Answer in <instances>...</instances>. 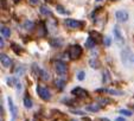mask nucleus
<instances>
[{
  "mask_svg": "<svg viewBox=\"0 0 134 121\" xmlns=\"http://www.w3.org/2000/svg\"><path fill=\"white\" fill-rule=\"evenodd\" d=\"M82 53H83L82 46L77 45V44H75V45L70 46V48H69V51H68L69 57H70V59H72V60L79 59V58L82 56Z\"/></svg>",
  "mask_w": 134,
  "mask_h": 121,
  "instance_id": "1",
  "label": "nucleus"
},
{
  "mask_svg": "<svg viewBox=\"0 0 134 121\" xmlns=\"http://www.w3.org/2000/svg\"><path fill=\"white\" fill-rule=\"evenodd\" d=\"M121 58H122V63L127 67L131 65L132 62H134V56H133V53L131 52L129 49H125V50H122Z\"/></svg>",
  "mask_w": 134,
  "mask_h": 121,
  "instance_id": "2",
  "label": "nucleus"
},
{
  "mask_svg": "<svg viewBox=\"0 0 134 121\" xmlns=\"http://www.w3.org/2000/svg\"><path fill=\"white\" fill-rule=\"evenodd\" d=\"M36 91H37V94L39 95V97L43 98V100L49 101V100L51 98V91L49 90L46 87L37 86V88H36Z\"/></svg>",
  "mask_w": 134,
  "mask_h": 121,
  "instance_id": "3",
  "label": "nucleus"
},
{
  "mask_svg": "<svg viewBox=\"0 0 134 121\" xmlns=\"http://www.w3.org/2000/svg\"><path fill=\"white\" fill-rule=\"evenodd\" d=\"M71 94L74 96H76L77 98H88L89 97V93L87 90H84L81 87H75V88L71 90Z\"/></svg>",
  "mask_w": 134,
  "mask_h": 121,
  "instance_id": "4",
  "label": "nucleus"
},
{
  "mask_svg": "<svg viewBox=\"0 0 134 121\" xmlns=\"http://www.w3.org/2000/svg\"><path fill=\"white\" fill-rule=\"evenodd\" d=\"M55 69H56V73L58 74V75H64L68 71V65H66V63L63 62V60H56Z\"/></svg>",
  "mask_w": 134,
  "mask_h": 121,
  "instance_id": "5",
  "label": "nucleus"
},
{
  "mask_svg": "<svg viewBox=\"0 0 134 121\" xmlns=\"http://www.w3.org/2000/svg\"><path fill=\"white\" fill-rule=\"evenodd\" d=\"M33 73H35L36 76H38L39 78H42V80L46 81L50 78V75H49V73H46L45 70H43V69H41L38 65H36V64H33Z\"/></svg>",
  "mask_w": 134,
  "mask_h": 121,
  "instance_id": "6",
  "label": "nucleus"
},
{
  "mask_svg": "<svg viewBox=\"0 0 134 121\" xmlns=\"http://www.w3.org/2000/svg\"><path fill=\"white\" fill-rule=\"evenodd\" d=\"M65 25L70 29H82L84 25L83 21H80V20H75V19H66L65 21Z\"/></svg>",
  "mask_w": 134,
  "mask_h": 121,
  "instance_id": "7",
  "label": "nucleus"
},
{
  "mask_svg": "<svg viewBox=\"0 0 134 121\" xmlns=\"http://www.w3.org/2000/svg\"><path fill=\"white\" fill-rule=\"evenodd\" d=\"M7 102H8V107H10V112H11V115H12V121L15 120V118H17V114H18V109L17 107L14 106V103H13V101L11 97L7 98Z\"/></svg>",
  "mask_w": 134,
  "mask_h": 121,
  "instance_id": "8",
  "label": "nucleus"
},
{
  "mask_svg": "<svg viewBox=\"0 0 134 121\" xmlns=\"http://www.w3.org/2000/svg\"><path fill=\"white\" fill-rule=\"evenodd\" d=\"M115 17H116V19L119 20L120 23H125V21L128 20V13L126 11H116Z\"/></svg>",
  "mask_w": 134,
  "mask_h": 121,
  "instance_id": "9",
  "label": "nucleus"
},
{
  "mask_svg": "<svg viewBox=\"0 0 134 121\" xmlns=\"http://www.w3.org/2000/svg\"><path fill=\"white\" fill-rule=\"evenodd\" d=\"M0 58H1V64H3L4 67H6V68H8V67L12 65V59H11L8 56H6L5 53H1V56H0Z\"/></svg>",
  "mask_w": 134,
  "mask_h": 121,
  "instance_id": "10",
  "label": "nucleus"
},
{
  "mask_svg": "<svg viewBox=\"0 0 134 121\" xmlns=\"http://www.w3.org/2000/svg\"><path fill=\"white\" fill-rule=\"evenodd\" d=\"M89 35H90V37L95 40V43H101L102 42V36L100 35L99 32H96V31H90Z\"/></svg>",
  "mask_w": 134,
  "mask_h": 121,
  "instance_id": "11",
  "label": "nucleus"
},
{
  "mask_svg": "<svg viewBox=\"0 0 134 121\" xmlns=\"http://www.w3.org/2000/svg\"><path fill=\"white\" fill-rule=\"evenodd\" d=\"M55 84L58 89H63L64 87H65V80H63V78H57V80L55 81Z\"/></svg>",
  "mask_w": 134,
  "mask_h": 121,
  "instance_id": "12",
  "label": "nucleus"
},
{
  "mask_svg": "<svg viewBox=\"0 0 134 121\" xmlns=\"http://www.w3.org/2000/svg\"><path fill=\"white\" fill-rule=\"evenodd\" d=\"M24 104H25V107L26 108H32V106H33V103H32V100L30 98V96L29 95H26L25 97H24Z\"/></svg>",
  "mask_w": 134,
  "mask_h": 121,
  "instance_id": "13",
  "label": "nucleus"
},
{
  "mask_svg": "<svg viewBox=\"0 0 134 121\" xmlns=\"http://www.w3.org/2000/svg\"><path fill=\"white\" fill-rule=\"evenodd\" d=\"M114 36H115L118 42H124V37H122V35L120 33V31L118 28H114Z\"/></svg>",
  "mask_w": 134,
  "mask_h": 121,
  "instance_id": "14",
  "label": "nucleus"
},
{
  "mask_svg": "<svg viewBox=\"0 0 134 121\" xmlns=\"http://www.w3.org/2000/svg\"><path fill=\"white\" fill-rule=\"evenodd\" d=\"M1 36L8 38L11 36V30L8 28H6V26H1Z\"/></svg>",
  "mask_w": 134,
  "mask_h": 121,
  "instance_id": "15",
  "label": "nucleus"
},
{
  "mask_svg": "<svg viewBox=\"0 0 134 121\" xmlns=\"http://www.w3.org/2000/svg\"><path fill=\"white\" fill-rule=\"evenodd\" d=\"M41 13H42V14H44V15H51V14H52V13H51V10L48 7V6H45V5L41 6Z\"/></svg>",
  "mask_w": 134,
  "mask_h": 121,
  "instance_id": "16",
  "label": "nucleus"
},
{
  "mask_svg": "<svg viewBox=\"0 0 134 121\" xmlns=\"http://www.w3.org/2000/svg\"><path fill=\"white\" fill-rule=\"evenodd\" d=\"M95 40L93 39V38L89 36V38L87 39V42H86V48H94V45H95Z\"/></svg>",
  "mask_w": 134,
  "mask_h": 121,
  "instance_id": "17",
  "label": "nucleus"
},
{
  "mask_svg": "<svg viewBox=\"0 0 134 121\" xmlns=\"http://www.w3.org/2000/svg\"><path fill=\"white\" fill-rule=\"evenodd\" d=\"M109 102H110L109 98H100L99 100V106L100 107H104V106H107Z\"/></svg>",
  "mask_w": 134,
  "mask_h": 121,
  "instance_id": "18",
  "label": "nucleus"
},
{
  "mask_svg": "<svg viewBox=\"0 0 134 121\" xmlns=\"http://www.w3.org/2000/svg\"><path fill=\"white\" fill-rule=\"evenodd\" d=\"M11 48L13 49V51H14L15 53H21V48L19 45H17L15 43H12L11 44Z\"/></svg>",
  "mask_w": 134,
  "mask_h": 121,
  "instance_id": "19",
  "label": "nucleus"
},
{
  "mask_svg": "<svg viewBox=\"0 0 134 121\" xmlns=\"http://www.w3.org/2000/svg\"><path fill=\"white\" fill-rule=\"evenodd\" d=\"M100 108H101L100 106H88L86 109H87L88 112H94V113H96V112L100 111Z\"/></svg>",
  "mask_w": 134,
  "mask_h": 121,
  "instance_id": "20",
  "label": "nucleus"
},
{
  "mask_svg": "<svg viewBox=\"0 0 134 121\" xmlns=\"http://www.w3.org/2000/svg\"><path fill=\"white\" fill-rule=\"evenodd\" d=\"M89 64H90V67H93V68H95V69H97L99 68V65H100L96 58H91L90 62H89Z\"/></svg>",
  "mask_w": 134,
  "mask_h": 121,
  "instance_id": "21",
  "label": "nucleus"
},
{
  "mask_svg": "<svg viewBox=\"0 0 134 121\" xmlns=\"http://www.w3.org/2000/svg\"><path fill=\"white\" fill-rule=\"evenodd\" d=\"M7 83L10 84V86H13V84H19V81H18V78L10 77V78L7 80Z\"/></svg>",
  "mask_w": 134,
  "mask_h": 121,
  "instance_id": "22",
  "label": "nucleus"
},
{
  "mask_svg": "<svg viewBox=\"0 0 134 121\" xmlns=\"http://www.w3.org/2000/svg\"><path fill=\"white\" fill-rule=\"evenodd\" d=\"M120 114H122V115H125V116H129V115H132V112H129V111H127V109H120Z\"/></svg>",
  "mask_w": 134,
  "mask_h": 121,
  "instance_id": "23",
  "label": "nucleus"
},
{
  "mask_svg": "<svg viewBox=\"0 0 134 121\" xmlns=\"http://www.w3.org/2000/svg\"><path fill=\"white\" fill-rule=\"evenodd\" d=\"M110 81V75H109L108 71H104V77H103V82L104 83H107V82H109Z\"/></svg>",
  "mask_w": 134,
  "mask_h": 121,
  "instance_id": "24",
  "label": "nucleus"
},
{
  "mask_svg": "<svg viewBox=\"0 0 134 121\" xmlns=\"http://www.w3.org/2000/svg\"><path fill=\"white\" fill-rule=\"evenodd\" d=\"M56 8H57V11H58L59 13H62V14H65V13H69L68 11H66V10H64V8L62 7L61 5H57V7H56Z\"/></svg>",
  "mask_w": 134,
  "mask_h": 121,
  "instance_id": "25",
  "label": "nucleus"
},
{
  "mask_svg": "<svg viewBox=\"0 0 134 121\" xmlns=\"http://www.w3.org/2000/svg\"><path fill=\"white\" fill-rule=\"evenodd\" d=\"M84 77H86V73H84V71H80V73L77 74V78H79L80 81H83Z\"/></svg>",
  "mask_w": 134,
  "mask_h": 121,
  "instance_id": "26",
  "label": "nucleus"
},
{
  "mask_svg": "<svg viewBox=\"0 0 134 121\" xmlns=\"http://www.w3.org/2000/svg\"><path fill=\"white\" fill-rule=\"evenodd\" d=\"M24 26H25V29H27V30H31V29L33 28V23H32V21H30V20H27Z\"/></svg>",
  "mask_w": 134,
  "mask_h": 121,
  "instance_id": "27",
  "label": "nucleus"
},
{
  "mask_svg": "<svg viewBox=\"0 0 134 121\" xmlns=\"http://www.w3.org/2000/svg\"><path fill=\"white\" fill-rule=\"evenodd\" d=\"M108 93L113 94V95H120V94H122L121 91H116V90H108Z\"/></svg>",
  "mask_w": 134,
  "mask_h": 121,
  "instance_id": "28",
  "label": "nucleus"
},
{
  "mask_svg": "<svg viewBox=\"0 0 134 121\" xmlns=\"http://www.w3.org/2000/svg\"><path fill=\"white\" fill-rule=\"evenodd\" d=\"M29 1H30L32 5H37V4L39 3V0H29Z\"/></svg>",
  "mask_w": 134,
  "mask_h": 121,
  "instance_id": "29",
  "label": "nucleus"
},
{
  "mask_svg": "<svg viewBox=\"0 0 134 121\" xmlns=\"http://www.w3.org/2000/svg\"><path fill=\"white\" fill-rule=\"evenodd\" d=\"M110 44V38H106V45H109Z\"/></svg>",
  "mask_w": 134,
  "mask_h": 121,
  "instance_id": "30",
  "label": "nucleus"
},
{
  "mask_svg": "<svg viewBox=\"0 0 134 121\" xmlns=\"http://www.w3.org/2000/svg\"><path fill=\"white\" fill-rule=\"evenodd\" d=\"M115 121H126V120H125V118H116Z\"/></svg>",
  "mask_w": 134,
  "mask_h": 121,
  "instance_id": "31",
  "label": "nucleus"
},
{
  "mask_svg": "<svg viewBox=\"0 0 134 121\" xmlns=\"http://www.w3.org/2000/svg\"><path fill=\"white\" fill-rule=\"evenodd\" d=\"M0 43H1V48H3V46H4V39H3V38L0 39Z\"/></svg>",
  "mask_w": 134,
  "mask_h": 121,
  "instance_id": "32",
  "label": "nucleus"
},
{
  "mask_svg": "<svg viewBox=\"0 0 134 121\" xmlns=\"http://www.w3.org/2000/svg\"><path fill=\"white\" fill-rule=\"evenodd\" d=\"M100 121H109V120H108V119H101Z\"/></svg>",
  "mask_w": 134,
  "mask_h": 121,
  "instance_id": "33",
  "label": "nucleus"
},
{
  "mask_svg": "<svg viewBox=\"0 0 134 121\" xmlns=\"http://www.w3.org/2000/svg\"><path fill=\"white\" fill-rule=\"evenodd\" d=\"M97 1H100V0H97Z\"/></svg>",
  "mask_w": 134,
  "mask_h": 121,
  "instance_id": "34",
  "label": "nucleus"
},
{
  "mask_svg": "<svg viewBox=\"0 0 134 121\" xmlns=\"http://www.w3.org/2000/svg\"><path fill=\"white\" fill-rule=\"evenodd\" d=\"M133 63H134V62H133Z\"/></svg>",
  "mask_w": 134,
  "mask_h": 121,
  "instance_id": "35",
  "label": "nucleus"
}]
</instances>
